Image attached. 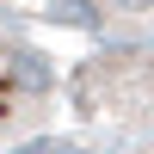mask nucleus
<instances>
[{"instance_id":"f257e3e1","label":"nucleus","mask_w":154,"mask_h":154,"mask_svg":"<svg viewBox=\"0 0 154 154\" xmlns=\"http://www.w3.org/2000/svg\"><path fill=\"white\" fill-rule=\"evenodd\" d=\"M49 105V62L25 43L19 31L0 25V142L31 130Z\"/></svg>"},{"instance_id":"f03ea898","label":"nucleus","mask_w":154,"mask_h":154,"mask_svg":"<svg viewBox=\"0 0 154 154\" xmlns=\"http://www.w3.org/2000/svg\"><path fill=\"white\" fill-rule=\"evenodd\" d=\"M74 12H117V19H136L154 31V0H80Z\"/></svg>"}]
</instances>
